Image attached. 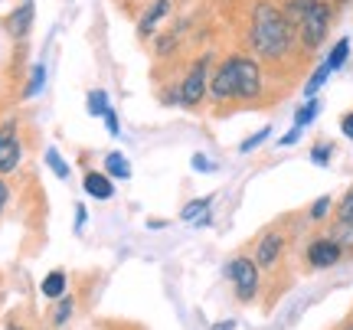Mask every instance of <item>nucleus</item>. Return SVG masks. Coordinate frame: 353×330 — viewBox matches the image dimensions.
Returning <instances> with one entry per match:
<instances>
[{"mask_svg": "<svg viewBox=\"0 0 353 330\" xmlns=\"http://www.w3.org/2000/svg\"><path fill=\"white\" fill-rule=\"evenodd\" d=\"M242 43H245V52H252L265 65V76L285 72V82H294L311 59L301 50L298 33L288 23L278 0H252L249 3L245 23H242Z\"/></svg>", "mask_w": 353, "mask_h": 330, "instance_id": "nucleus-1", "label": "nucleus"}, {"mask_svg": "<svg viewBox=\"0 0 353 330\" xmlns=\"http://www.w3.org/2000/svg\"><path fill=\"white\" fill-rule=\"evenodd\" d=\"M265 65L255 59L252 52L232 50L226 52L219 63L213 65V79H210V99L216 114L236 112V108H262L268 105L265 99Z\"/></svg>", "mask_w": 353, "mask_h": 330, "instance_id": "nucleus-2", "label": "nucleus"}, {"mask_svg": "<svg viewBox=\"0 0 353 330\" xmlns=\"http://www.w3.org/2000/svg\"><path fill=\"white\" fill-rule=\"evenodd\" d=\"M288 23L298 33V43L307 56H314L327 43L330 30L337 23V3L334 0H278Z\"/></svg>", "mask_w": 353, "mask_h": 330, "instance_id": "nucleus-3", "label": "nucleus"}, {"mask_svg": "<svg viewBox=\"0 0 353 330\" xmlns=\"http://www.w3.org/2000/svg\"><path fill=\"white\" fill-rule=\"evenodd\" d=\"M210 79H213V52L193 56L183 69V76L176 79V105L196 112L210 99Z\"/></svg>", "mask_w": 353, "mask_h": 330, "instance_id": "nucleus-4", "label": "nucleus"}, {"mask_svg": "<svg viewBox=\"0 0 353 330\" xmlns=\"http://www.w3.org/2000/svg\"><path fill=\"white\" fill-rule=\"evenodd\" d=\"M226 278L232 281V291H236V301L242 305H252L259 298V285H262V268L255 265L252 255H236L226 262Z\"/></svg>", "mask_w": 353, "mask_h": 330, "instance_id": "nucleus-5", "label": "nucleus"}, {"mask_svg": "<svg viewBox=\"0 0 353 330\" xmlns=\"http://www.w3.org/2000/svg\"><path fill=\"white\" fill-rule=\"evenodd\" d=\"M341 258H343V242L334 239V236H314L304 245V265L314 268V271L334 268Z\"/></svg>", "mask_w": 353, "mask_h": 330, "instance_id": "nucleus-6", "label": "nucleus"}, {"mask_svg": "<svg viewBox=\"0 0 353 330\" xmlns=\"http://www.w3.org/2000/svg\"><path fill=\"white\" fill-rule=\"evenodd\" d=\"M285 249H288V232H285L281 226H268L262 236L255 239V255H252L255 265L265 268V271H268V268H275L278 262H281Z\"/></svg>", "mask_w": 353, "mask_h": 330, "instance_id": "nucleus-7", "label": "nucleus"}, {"mask_svg": "<svg viewBox=\"0 0 353 330\" xmlns=\"http://www.w3.org/2000/svg\"><path fill=\"white\" fill-rule=\"evenodd\" d=\"M23 161V144H20V127L17 121L0 125V177H10Z\"/></svg>", "mask_w": 353, "mask_h": 330, "instance_id": "nucleus-8", "label": "nucleus"}, {"mask_svg": "<svg viewBox=\"0 0 353 330\" xmlns=\"http://www.w3.org/2000/svg\"><path fill=\"white\" fill-rule=\"evenodd\" d=\"M174 13V0H148L144 7L138 10V37L148 39L157 33L161 20H167Z\"/></svg>", "mask_w": 353, "mask_h": 330, "instance_id": "nucleus-9", "label": "nucleus"}, {"mask_svg": "<svg viewBox=\"0 0 353 330\" xmlns=\"http://www.w3.org/2000/svg\"><path fill=\"white\" fill-rule=\"evenodd\" d=\"M330 223H334V229H330V236H334V239L343 242V239H350V236H353V183H350V190H347L341 200L334 203Z\"/></svg>", "mask_w": 353, "mask_h": 330, "instance_id": "nucleus-10", "label": "nucleus"}, {"mask_svg": "<svg viewBox=\"0 0 353 330\" xmlns=\"http://www.w3.org/2000/svg\"><path fill=\"white\" fill-rule=\"evenodd\" d=\"M82 190L92 196V200H99V203H108L114 196V180L105 174V170H85V177H82Z\"/></svg>", "mask_w": 353, "mask_h": 330, "instance_id": "nucleus-11", "label": "nucleus"}, {"mask_svg": "<svg viewBox=\"0 0 353 330\" xmlns=\"http://www.w3.org/2000/svg\"><path fill=\"white\" fill-rule=\"evenodd\" d=\"M30 26H33V0H26L23 7H17V10L7 17V30H10L13 39H23L30 33Z\"/></svg>", "mask_w": 353, "mask_h": 330, "instance_id": "nucleus-12", "label": "nucleus"}, {"mask_svg": "<svg viewBox=\"0 0 353 330\" xmlns=\"http://www.w3.org/2000/svg\"><path fill=\"white\" fill-rule=\"evenodd\" d=\"M210 206H213V196H200V200H190L183 209H180V219L183 223H210Z\"/></svg>", "mask_w": 353, "mask_h": 330, "instance_id": "nucleus-13", "label": "nucleus"}, {"mask_svg": "<svg viewBox=\"0 0 353 330\" xmlns=\"http://www.w3.org/2000/svg\"><path fill=\"white\" fill-rule=\"evenodd\" d=\"M105 174L112 180H131V161L121 151L105 154Z\"/></svg>", "mask_w": 353, "mask_h": 330, "instance_id": "nucleus-14", "label": "nucleus"}, {"mask_svg": "<svg viewBox=\"0 0 353 330\" xmlns=\"http://www.w3.org/2000/svg\"><path fill=\"white\" fill-rule=\"evenodd\" d=\"M39 291H43V298H50V301H59L65 294V271L63 268L50 271V275L43 278V285H39Z\"/></svg>", "mask_w": 353, "mask_h": 330, "instance_id": "nucleus-15", "label": "nucleus"}, {"mask_svg": "<svg viewBox=\"0 0 353 330\" xmlns=\"http://www.w3.org/2000/svg\"><path fill=\"white\" fill-rule=\"evenodd\" d=\"M85 108L92 118H105V112L112 108V102H108V92L105 89H92L85 95Z\"/></svg>", "mask_w": 353, "mask_h": 330, "instance_id": "nucleus-16", "label": "nucleus"}, {"mask_svg": "<svg viewBox=\"0 0 353 330\" xmlns=\"http://www.w3.org/2000/svg\"><path fill=\"white\" fill-rule=\"evenodd\" d=\"M350 59V39L343 37V39H337L334 43V50H330V56L324 59V63L330 65V72H337V69H343V63Z\"/></svg>", "mask_w": 353, "mask_h": 330, "instance_id": "nucleus-17", "label": "nucleus"}, {"mask_svg": "<svg viewBox=\"0 0 353 330\" xmlns=\"http://www.w3.org/2000/svg\"><path fill=\"white\" fill-rule=\"evenodd\" d=\"M330 213H334V196H321V200L307 206V219L311 223H327Z\"/></svg>", "mask_w": 353, "mask_h": 330, "instance_id": "nucleus-18", "label": "nucleus"}, {"mask_svg": "<svg viewBox=\"0 0 353 330\" xmlns=\"http://www.w3.org/2000/svg\"><path fill=\"white\" fill-rule=\"evenodd\" d=\"M327 76H330V65H327V63H321V65L314 69V72L307 76V82H304V95H307V99H314L317 89H321V85L327 82Z\"/></svg>", "mask_w": 353, "mask_h": 330, "instance_id": "nucleus-19", "label": "nucleus"}, {"mask_svg": "<svg viewBox=\"0 0 353 330\" xmlns=\"http://www.w3.org/2000/svg\"><path fill=\"white\" fill-rule=\"evenodd\" d=\"M317 112H321V102H317V99H307V102L294 112V127H307L317 118Z\"/></svg>", "mask_w": 353, "mask_h": 330, "instance_id": "nucleus-20", "label": "nucleus"}, {"mask_svg": "<svg viewBox=\"0 0 353 330\" xmlns=\"http://www.w3.org/2000/svg\"><path fill=\"white\" fill-rule=\"evenodd\" d=\"M46 167H50L59 180H69V164H65V157L56 151V147H46Z\"/></svg>", "mask_w": 353, "mask_h": 330, "instance_id": "nucleus-21", "label": "nucleus"}, {"mask_svg": "<svg viewBox=\"0 0 353 330\" xmlns=\"http://www.w3.org/2000/svg\"><path fill=\"white\" fill-rule=\"evenodd\" d=\"M43 82H46V65L43 63H37L33 65V76H30V82H26V99H33V95H39L43 92Z\"/></svg>", "mask_w": 353, "mask_h": 330, "instance_id": "nucleus-22", "label": "nucleus"}, {"mask_svg": "<svg viewBox=\"0 0 353 330\" xmlns=\"http://www.w3.org/2000/svg\"><path fill=\"white\" fill-rule=\"evenodd\" d=\"M72 311H76V301H72V298H59V305H56V314H52V324H56V327H63L65 320L72 318Z\"/></svg>", "mask_w": 353, "mask_h": 330, "instance_id": "nucleus-23", "label": "nucleus"}, {"mask_svg": "<svg viewBox=\"0 0 353 330\" xmlns=\"http://www.w3.org/2000/svg\"><path fill=\"white\" fill-rule=\"evenodd\" d=\"M330 157H334V141H321V144H314V151H311V161H314L317 167H327Z\"/></svg>", "mask_w": 353, "mask_h": 330, "instance_id": "nucleus-24", "label": "nucleus"}, {"mask_svg": "<svg viewBox=\"0 0 353 330\" xmlns=\"http://www.w3.org/2000/svg\"><path fill=\"white\" fill-rule=\"evenodd\" d=\"M268 134H272V127H268V125H265V127H259L255 134H249V138H245V141H242V144H239V154H249V151H255V147H259L262 141H268Z\"/></svg>", "mask_w": 353, "mask_h": 330, "instance_id": "nucleus-25", "label": "nucleus"}, {"mask_svg": "<svg viewBox=\"0 0 353 330\" xmlns=\"http://www.w3.org/2000/svg\"><path fill=\"white\" fill-rule=\"evenodd\" d=\"M190 164H193V170H196V174H213V170H216V164L206 157V154H193V157H190Z\"/></svg>", "mask_w": 353, "mask_h": 330, "instance_id": "nucleus-26", "label": "nucleus"}, {"mask_svg": "<svg viewBox=\"0 0 353 330\" xmlns=\"http://www.w3.org/2000/svg\"><path fill=\"white\" fill-rule=\"evenodd\" d=\"M101 121H105V127H108V134H112V138H118V134H121V121H118V112H114V108H108Z\"/></svg>", "mask_w": 353, "mask_h": 330, "instance_id": "nucleus-27", "label": "nucleus"}, {"mask_svg": "<svg viewBox=\"0 0 353 330\" xmlns=\"http://www.w3.org/2000/svg\"><path fill=\"white\" fill-rule=\"evenodd\" d=\"M341 131H343V138L353 141V112L341 114Z\"/></svg>", "mask_w": 353, "mask_h": 330, "instance_id": "nucleus-28", "label": "nucleus"}, {"mask_svg": "<svg viewBox=\"0 0 353 330\" xmlns=\"http://www.w3.org/2000/svg\"><path fill=\"white\" fill-rule=\"evenodd\" d=\"M298 134H301V127H291V131H288V134H285L281 141H278V144H281V147H291V144L298 141Z\"/></svg>", "mask_w": 353, "mask_h": 330, "instance_id": "nucleus-29", "label": "nucleus"}, {"mask_svg": "<svg viewBox=\"0 0 353 330\" xmlns=\"http://www.w3.org/2000/svg\"><path fill=\"white\" fill-rule=\"evenodd\" d=\"M7 200H10V187H7V180L0 177V213H3V206H7Z\"/></svg>", "mask_w": 353, "mask_h": 330, "instance_id": "nucleus-30", "label": "nucleus"}, {"mask_svg": "<svg viewBox=\"0 0 353 330\" xmlns=\"http://www.w3.org/2000/svg\"><path fill=\"white\" fill-rule=\"evenodd\" d=\"M210 330H236V320L229 318V320H219V324H213Z\"/></svg>", "mask_w": 353, "mask_h": 330, "instance_id": "nucleus-31", "label": "nucleus"}, {"mask_svg": "<svg viewBox=\"0 0 353 330\" xmlns=\"http://www.w3.org/2000/svg\"><path fill=\"white\" fill-rule=\"evenodd\" d=\"M76 229H82V226H85V206H76Z\"/></svg>", "mask_w": 353, "mask_h": 330, "instance_id": "nucleus-32", "label": "nucleus"}, {"mask_svg": "<svg viewBox=\"0 0 353 330\" xmlns=\"http://www.w3.org/2000/svg\"><path fill=\"white\" fill-rule=\"evenodd\" d=\"M164 226H167L164 219H148V229H164Z\"/></svg>", "mask_w": 353, "mask_h": 330, "instance_id": "nucleus-33", "label": "nucleus"}, {"mask_svg": "<svg viewBox=\"0 0 353 330\" xmlns=\"http://www.w3.org/2000/svg\"><path fill=\"white\" fill-rule=\"evenodd\" d=\"M343 330H353V320H350V324H347V327H343Z\"/></svg>", "mask_w": 353, "mask_h": 330, "instance_id": "nucleus-34", "label": "nucleus"}, {"mask_svg": "<svg viewBox=\"0 0 353 330\" xmlns=\"http://www.w3.org/2000/svg\"><path fill=\"white\" fill-rule=\"evenodd\" d=\"M7 330H23V327H13V324H10V327H7Z\"/></svg>", "mask_w": 353, "mask_h": 330, "instance_id": "nucleus-35", "label": "nucleus"}]
</instances>
